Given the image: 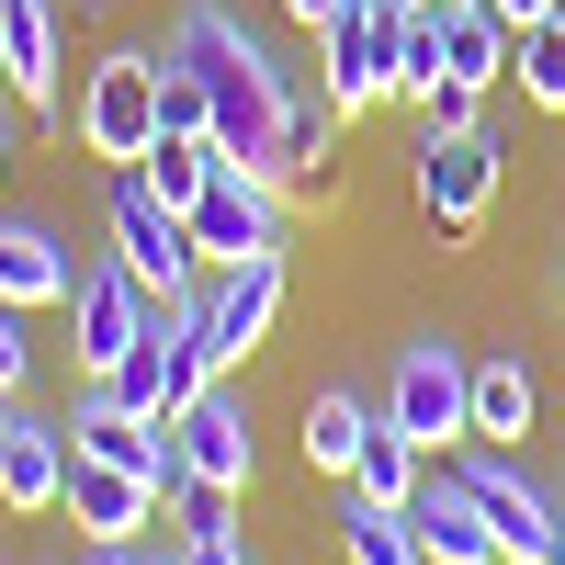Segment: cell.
<instances>
[{
    "instance_id": "obj_22",
    "label": "cell",
    "mask_w": 565,
    "mask_h": 565,
    "mask_svg": "<svg viewBox=\"0 0 565 565\" xmlns=\"http://www.w3.org/2000/svg\"><path fill=\"white\" fill-rule=\"evenodd\" d=\"M340 565H430V554H418V521H407V509L351 498V509H340Z\"/></svg>"
},
{
    "instance_id": "obj_26",
    "label": "cell",
    "mask_w": 565,
    "mask_h": 565,
    "mask_svg": "<svg viewBox=\"0 0 565 565\" xmlns=\"http://www.w3.org/2000/svg\"><path fill=\"white\" fill-rule=\"evenodd\" d=\"M476 125H487V90L476 79H441L430 103H418V136H476Z\"/></svg>"
},
{
    "instance_id": "obj_11",
    "label": "cell",
    "mask_w": 565,
    "mask_h": 565,
    "mask_svg": "<svg viewBox=\"0 0 565 565\" xmlns=\"http://www.w3.org/2000/svg\"><path fill=\"white\" fill-rule=\"evenodd\" d=\"M170 441H181V476L193 487H215V498H238L249 476H260V441H249V407L226 396V385H204L193 407L170 418Z\"/></svg>"
},
{
    "instance_id": "obj_27",
    "label": "cell",
    "mask_w": 565,
    "mask_h": 565,
    "mask_svg": "<svg viewBox=\"0 0 565 565\" xmlns=\"http://www.w3.org/2000/svg\"><path fill=\"white\" fill-rule=\"evenodd\" d=\"M34 373V340H23V306H0V396H23Z\"/></svg>"
},
{
    "instance_id": "obj_14",
    "label": "cell",
    "mask_w": 565,
    "mask_h": 565,
    "mask_svg": "<svg viewBox=\"0 0 565 565\" xmlns=\"http://www.w3.org/2000/svg\"><path fill=\"white\" fill-rule=\"evenodd\" d=\"M0 79H12V103L68 114V90H57V0H0Z\"/></svg>"
},
{
    "instance_id": "obj_15",
    "label": "cell",
    "mask_w": 565,
    "mask_h": 565,
    "mask_svg": "<svg viewBox=\"0 0 565 565\" xmlns=\"http://www.w3.org/2000/svg\"><path fill=\"white\" fill-rule=\"evenodd\" d=\"M407 521H418V554H430V565H509V554H498V532H487V509H476V487H463V476H430V487L407 498Z\"/></svg>"
},
{
    "instance_id": "obj_13",
    "label": "cell",
    "mask_w": 565,
    "mask_h": 565,
    "mask_svg": "<svg viewBox=\"0 0 565 565\" xmlns=\"http://www.w3.org/2000/svg\"><path fill=\"white\" fill-rule=\"evenodd\" d=\"M79 295V260H68V238L45 215H0V306H68Z\"/></svg>"
},
{
    "instance_id": "obj_28",
    "label": "cell",
    "mask_w": 565,
    "mask_h": 565,
    "mask_svg": "<svg viewBox=\"0 0 565 565\" xmlns=\"http://www.w3.org/2000/svg\"><path fill=\"white\" fill-rule=\"evenodd\" d=\"M487 12H498L509 34H532V23H565V0H487Z\"/></svg>"
},
{
    "instance_id": "obj_33",
    "label": "cell",
    "mask_w": 565,
    "mask_h": 565,
    "mask_svg": "<svg viewBox=\"0 0 565 565\" xmlns=\"http://www.w3.org/2000/svg\"><path fill=\"white\" fill-rule=\"evenodd\" d=\"M0 418H12V396H0Z\"/></svg>"
},
{
    "instance_id": "obj_18",
    "label": "cell",
    "mask_w": 565,
    "mask_h": 565,
    "mask_svg": "<svg viewBox=\"0 0 565 565\" xmlns=\"http://www.w3.org/2000/svg\"><path fill=\"white\" fill-rule=\"evenodd\" d=\"M418 487H430V452H418L396 418H373L362 430V452H351V498H373V509H407Z\"/></svg>"
},
{
    "instance_id": "obj_3",
    "label": "cell",
    "mask_w": 565,
    "mask_h": 565,
    "mask_svg": "<svg viewBox=\"0 0 565 565\" xmlns=\"http://www.w3.org/2000/svg\"><path fill=\"white\" fill-rule=\"evenodd\" d=\"M385 418H396L418 452L476 441V362H463L452 340H407V351H396V373H385Z\"/></svg>"
},
{
    "instance_id": "obj_6",
    "label": "cell",
    "mask_w": 565,
    "mask_h": 565,
    "mask_svg": "<svg viewBox=\"0 0 565 565\" xmlns=\"http://www.w3.org/2000/svg\"><path fill=\"white\" fill-rule=\"evenodd\" d=\"M396 34H407V0H362V12H340L317 34V90H328V114H373V103H396Z\"/></svg>"
},
{
    "instance_id": "obj_25",
    "label": "cell",
    "mask_w": 565,
    "mask_h": 565,
    "mask_svg": "<svg viewBox=\"0 0 565 565\" xmlns=\"http://www.w3.org/2000/svg\"><path fill=\"white\" fill-rule=\"evenodd\" d=\"M509 68H521V103L565 114V23H532V34H509Z\"/></svg>"
},
{
    "instance_id": "obj_30",
    "label": "cell",
    "mask_w": 565,
    "mask_h": 565,
    "mask_svg": "<svg viewBox=\"0 0 565 565\" xmlns=\"http://www.w3.org/2000/svg\"><path fill=\"white\" fill-rule=\"evenodd\" d=\"M90 565H181V554H148V543H90Z\"/></svg>"
},
{
    "instance_id": "obj_7",
    "label": "cell",
    "mask_w": 565,
    "mask_h": 565,
    "mask_svg": "<svg viewBox=\"0 0 565 565\" xmlns=\"http://www.w3.org/2000/svg\"><path fill=\"white\" fill-rule=\"evenodd\" d=\"M103 226H114V260H125L136 282H148L159 306L204 282V249H193V226H181V215H170V204L148 193V181H136V170H114V204H103Z\"/></svg>"
},
{
    "instance_id": "obj_12",
    "label": "cell",
    "mask_w": 565,
    "mask_h": 565,
    "mask_svg": "<svg viewBox=\"0 0 565 565\" xmlns=\"http://www.w3.org/2000/svg\"><path fill=\"white\" fill-rule=\"evenodd\" d=\"M68 498V418H34V407H12L0 418V509H57Z\"/></svg>"
},
{
    "instance_id": "obj_4",
    "label": "cell",
    "mask_w": 565,
    "mask_h": 565,
    "mask_svg": "<svg viewBox=\"0 0 565 565\" xmlns=\"http://www.w3.org/2000/svg\"><path fill=\"white\" fill-rule=\"evenodd\" d=\"M181 226H193L204 271H249V260H282V181H271V170H238V159H226V170L204 181V204L181 215Z\"/></svg>"
},
{
    "instance_id": "obj_31",
    "label": "cell",
    "mask_w": 565,
    "mask_h": 565,
    "mask_svg": "<svg viewBox=\"0 0 565 565\" xmlns=\"http://www.w3.org/2000/svg\"><path fill=\"white\" fill-rule=\"evenodd\" d=\"M0 170H12V114H0Z\"/></svg>"
},
{
    "instance_id": "obj_5",
    "label": "cell",
    "mask_w": 565,
    "mask_h": 565,
    "mask_svg": "<svg viewBox=\"0 0 565 565\" xmlns=\"http://www.w3.org/2000/svg\"><path fill=\"white\" fill-rule=\"evenodd\" d=\"M463 487H476V509H487V532H498L509 565H565V487H532L521 452L487 441L476 463H463Z\"/></svg>"
},
{
    "instance_id": "obj_24",
    "label": "cell",
    "mask_w": 565,
    "mask_h": 565,
    "mask_svg": "<svg viewBox=\"0 0 565 565\" xmlns=\"http://www.w3.org/2000/svg\"><path fill=\"white\" fill-rule=\"evenodd\" d=\"M170 521H181V565H249V554H238V521H226L215 487H181Z\"/></svg>"
},
{
    "instance_id": "obj_2",
    "label": "cell",
    "mask_w": 565,
    "mask_h": 565,
    "mask_svg": "<svg viewBox=\"0 0 565 565\" xmlns=\"http://www.w3.org/2000/svg\"><path fill=\"white\" fill-rule=\"evenodd\" d=\"M79 148L103 170H148V148H159V57L148 45H114L79 79Z\"/></svg>"
},
{
    "instance_id": "obj_19",
    "label": "cell",
    "mask_w": 565,
    "mask_h": 565,
    "mask_svg": "<svg viewBox=\"0 0 565 565\" xmlns=\"http://www.w3.org/2000/svg\"><path fill=\"white\" fill-rule=\"evenodd\" d=\"M532 418H543V385H532V362H476V441L521 452V441H532Z\"/></svg>"
},
{
    "instance_id": "obj_17",
    "label": "cell",
    "mask_w": 565,
    "mask_h": 565,
    "mask_svg": "<svg viewBox=\"0 0 565 565\" xmlns=\"http://www.w3.org/2000/svg\"><path fill=\"white\" fill-rule=\"evenodd\" d=\"M204 317H215V362H249L282 317V260H249V271H215L204 282Z\"/></svg>"
},
{
    "instance_id": "obj_8",
    "label": "cell",
    "mask_w": 565,
    "mask_h": 565,
    "mask_svg": "<svg viewBox=\"0 0 565 565\" xmlns=\"http://www.w3.org/2000/svg\"><path fill=\"white\" fill-rule=\"evenodd\" d=\"M159 328V295L136 282L125 260H90L79 271V295H68V351H79V373L103 385V373H125V351Z\"/></svg>"
},
{
    "instance_id": "obj_32",
    "label": "cell",
    "mask_w": 565,
    "mask_h": 565,
    "mask_svg": "<svg viewBox=\"0 0 565 565\" xmlns=\"http://www.w3.org/2000/svg\"><path fill=\"white\" fill-rule=\"evenodd\" d=\"M554 306H565V249H554Z\"/></svg>"
},
{
    "instance_id": "obj_29",
    "label": "cell",
    "mask_w": 565,
    "mask_h": 565,
    "mask_svg": "<svg viewBox=\"0 0 565 565\" xmlns=\"http://www.w3.org/2000/svg\"><path fill=\"white\" fill-rule=\"evenodd\" d=\"M282 12H295L306 34H328V23H340V12H362V0H282Z\"/></svg>"
},
{
    "instance_id": "obj_16",
    "label": "cell",
    "mask_w": 565,
    "mask_h": 565,
    "mask_svg": "<svg viewBox=\"0 0 565 565\" xmlns=\"http://www.w3.org/2000/svg\"><path fill=\"white\" fill-rule=\"evenodd\" d=\"M148 509H159V487H136L125 463L68 452V521H79V543H136V532H148Z\"/></svg>"
},
{
    "instance_id": "obj_1",
    "label": "cell",
    "mask_w": 565,
    "mask_h": 565,
    "mask_svg": "<svg viewBox=\"0 0 565 565\" xmlns=\"http://www.w3.org/2000/svg\"><path fill=\"white\" fill-rule=\"evenodd\" d=\"M170 57L204 79V114H215V148L238 170L282 181V125H295V79L271 68V45L226 12V0H181L170 12Z\"/></svg>"
},
{
    "instance_id": "obj_10",
    "label": "cell",
    "mask_w": 565,
    "mask_h": 565,
    "mask_svg": "<svg viewBox=\"0 0 565 565\" xmlns=\"http://www.w3.org/2000/svg\"><path fill=\"white\" fill-rule=\"evenodd\" d=\"M498 204V136L476 125V136H418V215L441 226V238H463Z\"/></svg>"
},
{
    "instance_id": "obj_23",
    "label": "cell",
    "mask_w": 565,
    "mask_h": 565,
    "mask_svg": "<svg viewBox=\"0 0 565 565\" xmlns=\"http://www.w3.org/2000/svg\"><path fill=\"white\" fill-rule=\"evenodd\" d=\"M362 430H373V407H362L351 385H328V396L306 407V463H317V476H351V452H362Z\"/></svg>"
},
{
    "instance_id": "obj_21",
    "label": "cell",
    "mask_w": 565,
    "mask_h": 565,
    "mask_svg": "<svg viewBox=\"0 0 565 565\" xmlns=\"http://www.w3.org/2000/svg\"><path fill=\"white\" fill-rule=\"evenodd\" d=\"M215 170H226V148H215V136H159V148H148V170H136V181H148V193H159L170 215H193Z\"/></svg>"
},
{
    "instance_id": "obj_20",
    "label": "cell",
    "mask_w": 565,
    "mask_h": 565,
    "mask_svg": "<svg viewBox=\"0 0 565 565\" xmlns=\"http://www.w3.org/2000/svg\"><path fill=\"white\" fill-rule=\"evenodd\" d=\"M441 79H509V23L487 0H441Z\"/></svg>"
},
{
    "instance_id": "obj_9",
    "label": "cell",
    "mask_w": 565,
    "mask_h": 565,
    "mask_svg": "<svg viewBox=\"0 0 565 565\" xmlns=\"http://www.w3.org/2000/svg\"><path fill=\"white\" fill-rule=\"evenodd\" d=\"M68 452H90V463H125L136 487H159V498H181L193 476H181V441L159 430V418H136V407H114V385H90L79 407H68Z\"/></svg>"
}]
</instances>
